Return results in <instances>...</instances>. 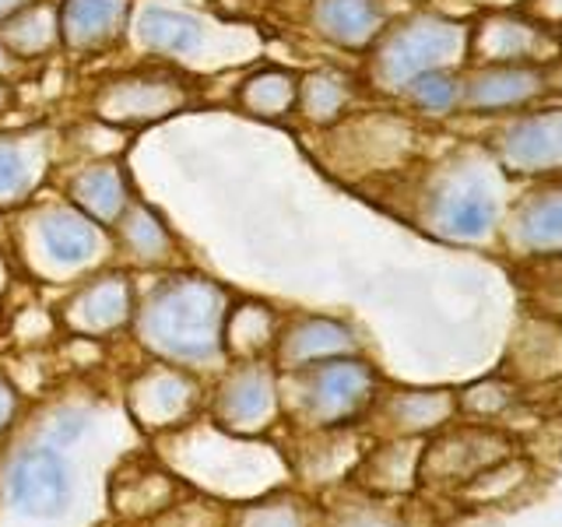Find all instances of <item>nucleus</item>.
I'll return each instance as SVG.
<instances>
[{"mask_svg": "<svg viewBox=\"0 0 562 527\" xmlns=\"http://www.w3.org/2000/svg\"><path fill=\"white\" fill-rule=\"evenodd\" d=\"M99 444H60L18 418L0 439V527H95L113 471Z\"/></svg>", "mask_w": 562, "mask_h": 527, "instance_id": "nucleus-1", "label": "nucleus"}, {"mask_svg": "<svg viewBox=\"0 0 562 527\" xmlns=\"http://www.w3.org/2000/svg\"><path fill=\"white\" fill-rule=\"evenodd\" d=\"M233 292L222 281L176 268L137 285V303L127 334L148 359L180 366L193 377H215L225 356V313Z\"/></svg>", "mask_w": 562, "mask_h": 527, "instance_id": "nucleus-2", "label": "nucleus"}, {"mask_svg": "<svg viewBox=\"0 0 562 527\" xmlns=\"http://www.w3.org/2000/svg\"><path fill=\"white\" fill-rule=\"evenodd\" d=\"M123 46H131L137 60L169 64L190 78H201L254 67L263 40L250 22H239V18L176 8L169 0H137Z\"/></svg>", "mask_w": 562, "mask_h": 527, "instance_id": "nucleus-3", "label": "nucleus"}, {"mask_svg": "<svg viewBox=\"0 0 562 527\" xmlns=\"http://www.w3.org/2000/svg\"><path fill=\"white\" fill-rule=\"evenodd\" d=\"M11 260L40 285L70 289L81 278L110 268L116 260V246L110 228L92 222L67 198L40 193L32 204L14 211Z\"/></svg>", "mask_w": 562, "mask_h": 527, "instance_id": "nucleus-4", "label": "nucleus"}, {"mask_svg": "<svg viewBox=\"0 0 562 527\" xmlns=\"http://www.w3.org/2000/svg\"><path fill=\"white\" fill-rule=\"evenodd\" d=\"M278 394L281 415L299 433H330L348 426L376 401V373L356 356H338L278 373Z\"/></svg>", "mask_w": 562, "mask_h": 527, "instance_id": "nucleus-5", "label": "nucleus"}, {"mask_svg": "<svg viewBox=\"0 0 562 527\" xmlns=\"http://www.w3.org/2000/svg\"><path fill=\"white\" fill-rule=\"evenodd\" d=\"M201 102V81L169 64L140 60L127 70L105 75L88 96V116L123 134L155 127Z\"/></svg>", "mask_w": 562, "mask_h": 527, "instance_id": "nucleus-6", "label": "nucleus"}, {"mask_svg": "<svg viewBox=\"0 0 562 527\" xmlns=\"http://www.w3.org/2000/svg\"><path fill=\"white\" fill-rule=\"evenodd\" d=\"M207 422L215 429L257 439L281 418L278 369L271 359H228L204 394Z\"/></svg>", "mask_w": 562, "mask_h": 527, "instance_id": "nucleus-7", "label": "nucleus"}, {"mask_svg": "<svg viewBox=\"0 0 562 527\" xmlns=\"http://www.w3.org/2000/svg\"><path fill=\"white\" fill-rule=\"evenodd\" d=\"M120 401L140 436H169L193 422L204 404V383L180 366L148 359L137 373H131Z\"/></svg>", "mask_w": 562, "mask_h": 527, "instance_id": "nucleus-8", "label": "nucleus"}, {"mask_svg": "<svg viewBox=\"0 0 562 527\" xmlns=\"http://www.w3.org/2000/svg\"><path fill=\"white\" fill-rule=\"evenodd\" d=\"M137 303V281L127 268H102L70 285L57 306V327L67 338L110 341L127 334Z\"/></svg>", "mask_w": 562, "mask_h": 527, "instance_id": "nucleus-9", "label": "nucleus"}, {"mask_svg": "<svg viewBox=\"0 0 562 527\" xmlns=\"http://www.w3.org/2000/svg\"><path fill=\"white\" fill-rule=\"evenodd\" d=\"M64 152V134L46 123L0 131V215L32 204L53 180Z\"/></svg>", "mask_w": 562, "mask_h": 527, "instance_id": "nucleus-10", "label": "nucleus"}, {"mask_svg": "<svg viewBox=\"0 0 562 527\" xmlns=\"http://www.w3.org/2000/svg\"><path fill=\"white\" fill-rule=\"evenodd\" d=\"M190 492V482L172 474L166 464L151 461V457H137L134 450L123 453L110 471L105 482V506L110 514L131 524H148L162 517L172 503H180Z\"/></svg>", "mask_w": 562, "mask_h": 527, "instance_id": "nucleus-11", "label": "nucleus"}, {"mask_svg": "<svg viewBox=\"0 0 562 527\" xmlns=\"http://www.w3.org/2000/svg\"><path fill=\"white\" fill-rule=\"evenodd\" d=\"M137 0H57L60 49L75 60L105 57L123 46Z\"/></svg>", "mask_w": 562, "mask_h": 527, "instance_id": "nucleus-12", "label": "nucleus"}, {"mask_svg": "<svg viewBox=\"0 0 562 527\" xmlns=\"http://www.w3.org/2000/svg\"><path fill=\"white\" fill-rule=\"evenodd\" d=\"M116 257L131 264L134 271H176L183 268V246L180 236L172 233V225L158 215L145 198H131L123 208V215L110 228Z\"/></svg>", "mask_w": 562, "mask_h": 527, "instance_id": "nucleus-13", "label": "nucleus"}, {"mask_svg": "<svg viewBox=\"0 0 562 527\" xmlns=\"http://www.w3.org/2000/svg\"><path fill=\"white\" fill-rule=\"evenodd\" d=\"M453 43L457 35L443 22H432V18L404 22L376 49V78L391 88L408 85L422 70H436L443 53L453 49Z\"/></svg>", "mask_w": 562, "mask_h": 527, "instance_id": "nucleus-14", "label": "nucleus"}, {"mask_svg": "<svg viewBox=\"0 0 562 527\" xmlns=\"http://www.w3.org/2000/svg\"><path fill=\"white\" fill-rule=\"evenodd\" d=\"M60 198H67L88 218L113 228V222L123 215V208L131 204L134 187L127 180V169L116 155L105 158H81L60 180Z\"/></svg>", "mask_w": 562, "mask_h": 527, "instance_id": "nucleus-15", "label": "nucleus"}, {"mask_svg": "<svg viewBox=\"0 0 562 527\" xmlns=\"http://www.w3.org/2000/svg\"><path fill=\"white\" fill-rule=\"evenodd\" d=\"M356 351H359V338L348 324L321 313H303L281 324L278 341L271 348V362L278 373H292V369L338 359V356H356Z\"/></svg>", "mask_w": 562, "mask_h": 527, "instance_id": "nucleus-16", "label": "nucleus"}, {"mask_svg": "<svg viewBox=\"0 0 562 527\" xmlns=\"http://www.w3.org/2000/svg\"><path fill=\"white\" fill-rule=\"evenodd\" d=\"M306 25L324 43L341 49H362L383 29V8L376 0H310Z\"/></svg>", "mask_w": 562, "mask_h": 527, "instance_id": "nucleus-17", "label": "nucleus"}, {"mask_svg": "<svg viewBox=\"0 0 562 527\" xmlns=\"http://www.w3.org/2000/svg\"><path fill=\"white\" fill-rule=\"evenodd\" d=\"M0 43L14 60L40 64L57 57L60 49V18H57V0H32V4L18 8L11 18L0 22Z\"/></svg>", "mask_w": 562, "mask_h": 527, "instance_id": "nucleus-18", "label": "nucleus"}, {"mask_svg": "<svg viewBox=\"0 0 562 527\" xmlns=\"http://www.w3.org/2000/svg\"><path fill=\"white\" fill-rule=\"evenodd\" d=\"M295 99H299V75L289 67L260 64L246 70L236 85V105L250 120H268V123L289 120L295 113Z\"/></svg>", "mask_w": 562, "mask_h": 527, "instance_id": "nucleus-19", "label": "nucleus"}, {"mask_svg": "<svg viewBox=\"0 0 562 527\" xmlns=\"http://www.w3.org/2000/svg\"><path fill=\"white\" fill-rule=\"evenodd\" d=\"M281 316L274 306L260 299H233L225 313V356L228 359H271V348L278 341Z\"/></svg>", "mask_w": 562, "mask_h": 527, "instance_id": "nucleus-20", "label": "nucleus"}, {"mask_svg": "<svg viewBox=\"0 0 562 527\" xmlns=\"http://www.w3.org/2000/svg\"><path fill=\"white\" fill-rule=\"evenodd\" d=\"M225 527H313L310 503L295 492H263L257 500H243L228 506Z\"/></svg>", "mask_w": 562, "mask_h": 527, "instance_id": "nucleus-21", "label": "nucleus"}, {"mask_svg": "<svg viewBox=\"0 0 562 527\" xmlns=\"http://www.w3.org/2000/svg\"><path fill=\"white\" fill-rule=\"evenodd\" d=\"M348 105V85L330 75V70H313V75L299 78V99H295V113L316 123V127H327L334 123Z\"/></svg>", "mask_w": 562, "mask_h": 527, "instance_id": "nucleus-22", "label": "nucleus"}, {"mask_svg": "<svg viewBox=\"0 0 562 527\" xmlns=\"http://www.w3.org/2000/svg\"><path fill=\"white\" fill-rule=\"evenodd\" d=\"M447 412V401L443 397H436V394H397L391 404L383 408V418H386V426H391L394 433H422V429H429L436 426L439 418H443Z\"/></svg>", "mask_w": 562, "mask_h": 527, "instance_id": "nucleus-23", "label": "nucleus"}, {"mask_svg": "<svg viewBox=\"0 0 562 527\" xmlns=\"http://www.w3.org/2000/svg\"><path fill=\"white\" fill-rule=\"evenodd\" d=\"M439 225H447L450 233L474 236L488 225V204L474 193H457V198L439 204Z\"/></svg>", "mask_w": 562, "mask_h": 527, "instance_id": "nucleus-24", "label": "nucleus"}, {"mask_svg": "<svg viewBox=\"0 0 562 527\" xmlns=\"http://www.w3.org/2000/svg\"><path fill=\"white\" fill-rule=\"evenodd\" d=\"M408 88H412V96H415V102H422V105H429V110H443V105H450L453 102V96H457V85L443 75V70H422V75H415L412 81H408Z\"/></svg>", "mask_w": 562, "mask_h": 527, "instance_id": "nucleus-25", "label": "nucleus"}, {"mask_svg": "<svg viewBox=\"0 0 562 527\" xmlns=\"http://www.w3.org/2000/svg\"><path fill=\"white\" fill-rule=\"evenodd\" d=\"M25 412V394H22V386H18L14 380H8L4 373H0V439H4L11 429H14V422L22 418Z\"/></svg>", "mask_w": 562, "mask_h": 527, "instance_id": "nucleus-26", "label": "nucleus"}, {"mask_svg": "<svg viewBox=\"0 0 562 527\" xmlns=\"http://www.w3.org/2000/svg\"><path fill=\"white\" fill-rule=\"evenodd\" d=\"M22 70H25V64H22V60H14L11 53L4 49V43H0V81H14V78H22Z\"/></svg>", "mask_w": 562, "mask_h": 527, "instance_id": "nucleus-27", "label": "nucleus"}, {"mask_svg": "<svg viewBox=\"0 0 562 527\" xmlns=\"http://www.w3.org/2000/svg\"><path fill=\"white\" fill-rule=\"evenodd\" d=\"M11 281H14V260H11V254H8V250H0V299L8 295Z\"/></svg>", "mask_w": 562, "mask_h": 527, "instance_id": "nucleus-28", "label": "nucleus"}, {"mask_svg": "<svg viewBox=\"0 0 562 527\" xmlns=\"http://www.w3.org/2000/svg\"><path fill=\"white\" fill-rule=\"evenodd\" d=\"M25 4H32V0H0V22H4V18H11L18 8H25Z\"/></svg>", "mask_w": 562, "mask_h": 527, "instance_id": "nucleus-29", "label": "nucleus"}]
</instances>
